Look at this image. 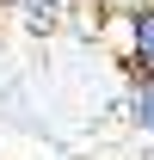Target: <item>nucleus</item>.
<instances>
[{
    "label": "nucleus",
    "instance_id": "f257e3e1",
    "mask_svg": "<svg viewBox=\"0 0 154 160\" xmlns=\"http://www.w3.org/2000/svg\"><path fill=\"white\" fill-rule=\"evenodd\" d=\"M130 68L136 80H154V6H142V12H130Z\"/></svg>",
    "mask_w": 154,
    "mask_h": 160
},
{
    "label": "nucleus",
    "instance_id": "f03ea898",
    "mask_svg": "<svg viewBox=\"0 0 154 160\" xmlns=\"http://www.w3.org/2000/svg\"><path fill=\"white\" fill-rule=\"evenodd\" d=\"M123 111H130V123L142 129V136H154V80H136V86H130V105H123Z\"/></svg>",
    "mask_w": 154,
    "mask_h": 160
},
{
    "label": "nucleus",
    "instance_id": "7ed1b4c3",
    "mask_svg": "<svg viewBox=\"0 0 154 160\" xmlns=\"http://www.w3.org/2000/svg\"><path fill=\"white\" fill-rule=\"evenodd\" d=\"M142 6H154V0H99V12H111V19H130Z\"/></svg>",
    "mask_w": 154,
    "mask_h": 160
}]
</instances>
